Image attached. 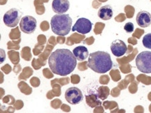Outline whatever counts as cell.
I'll return each mask as SVG.
<instances>
[{
  "label": "cell",
  "mask_w": 151,
  "mask_h": 113,
  "mask_svg": "<svg viewBox=\"0 0 151 113\" xmlns=\"http://www.w3.org/2000/svg\"><path fill=\"white\" fill-rule=\"evenodd\" d=\"M48 64L54 74L65 76L74 71L77 65V58L69 49H58L50 55Z\"/></svg>",
  "instance_id": "6da1fadb"
},
{
  "label": "cell",
  "mask_w": 151,
  "mask_h": 113,
  "mask_svg": "<svg viewBox=\"0 0 151 113\" xmlns=\"http://www.w3.org/2000/svg\"><path fill=\"white\" fill-rule=\"evenodd\" d=\"M88 66L96 73L104 74L111 70L113 67V62L109 53L98 51L88 55Z\"/></svg>",
  "instance_id": "7a4b0ae2"
},
{
  "label": "cell",
  "mask_w": 151,
  "mask_h": 113,
  "mask_svg": "<svg viewBox=\"0 0 151 113\" xmlns=\"http://www.w3.org/2000/svg\"><path fill=\"white\" fill-rule=\"evenodd\" d=\"M72 18L68 14H57L51 19L50 25L52 31L60 36L68 35L72 27Z\"/></svg>",
  "instance_id": "3957f363"
},
{
  "label": "cell",
  "mask_w": 151,
  "mask_h": 113,
  "mask_svg": "<svg viewBox=\"0 0 151 113\" xmlns=\"http://www.w3.org/2000/svg\"><path fill=\"white\" fill-rule=\"evenodd\" d=\"M136 66L141 72L151 74V51H145L136 57Z\"/></svg>",
  "instance_id": "277c9868"
},
{
  "label": "cell",
  "mask_w": 151,
  "mask_h": 113,
  "mask_svg": "<svg viewBox=\"0 0 151 113\" xmlns=\"http://www.w3.org/2000/svg\"><path fill=\"white\" fill-rule=\"evenodd\" d=\"M21 17H22V13L18 9L13 8L8 11L4 15V23L8 27H15L20 22Z\"/></svg>",
  "instance_id": "5b68a950"
},
{
  "label": "cell",
  "mask_w": 151,
  "mask_h": 113,
  "mask_svg": "<svg viewBox=\"0 0 151 113\" xmlns=\"http://www.w3.org/2000/svg\"><path fill=\"white\" fill-rule=\"evenodd\" d=\"M20 27L23 33L31 34L34 33L37 27V22L34 17L27 15L20 20Z\"/></svg>",
  "instance_id": "8992f818"
},
{
  "label": "cell",
  "mask_w": 151,
  "mask_h": 113,
  "mask_svg": "<svg viewBox=\"0 0 151 113\" xmlns=\"http://www.w3.org/2000/svg\"><path fill=\"white\" fill-rule=\"evenodd\" d=\"M65 98L69 103L72 105L78 104L83 100V95L82 91L79 88L72 87L65 91Z\"/></svg>",
  "instance_id": "52a82bcc"
},
{
  "label": "cell",
  "mask_w": 151,
  "mask_h": 113,
  "mask_svg": "<svg viewBox=\"0 0 151 113\" xmlns=\"http://www.w3.org/2000/svg\"><path fill=\"white\" fill-rule=\"evenodd\" d=\"M92 23L89 20L82 18L77 20L72 28V31L82 34H86L90 33L92 29Z\"/></svg>",
  "instance_id": "ba28073f"
},
{
  "label": "cell",
  "mask_w": 151,
  "mask_h": 113,
  "mask_svg": "<svg viewBox=\"0 0 151 113\" xmlns=\"http://www.w3.org/2000/svg\"><path fill=\"white\" fill-rule=\"evenodd\" d=\"M111 51L113 54L116 57H121L127 52V45L123 40H115L111 45Z\"/></svg>",
  "instance_id": "9c48e42d"
},
{
  "label": "cell",
  "mask_w": 151,
  "mask_h": 113,
  "mask_svg": "<svg viewBox=\"0 0 151 113\" xmlns=\"http://www.w3.org/2000/svg\"><path fill=\"white\" fill-rule=\"evenodd\" d=\"M52 7L55 13L57 14H64L68 11L70 2L68 0H53Z\"/></svg>",
  "instance_id": "30bf717a"
},
{
  "label": "cell",
  "mask_w": 151,
  "mask_h": 113,
  "mask_svg": "<svg viewBox=\"0 0 151 113\" xmlns=\"http://www.w3.org/2000/svg\"><path fill=\"white\" fill-rule=\"evenodd\" d=\"M136 20L140 27H148L151 24V14L148 11H141L137 13Z\"/></svg>",
  "instance_id": "8fae6325"
},
{
  "label": "cell",
  "mask_w": 151,
  "mask_h": 113,
  "mask_svg": "<svg viewBox=\"0 0 151 113\" xmlns=\"http://www.w3.org/2000/svg\"><path fill=\"white\" fill-rule=\"evenodd\" d=\"M114 15L113 9L110 5H105L99 9L98 13V17L103 20H109Z\"/></svg>",
  "instance_id": "7c38bea8"
},
{
  "label": "cell",
  "mask_w": 151,
  "mask_h": 113,
  "mask_svg": "<svg viewBox=\"0 0 151 113\" xmlns=\"http://www.w3.org/2000/svg\"><path fill=\"white\" fill-rule=\"evenodd\" d=\"M73 53L76 57L77 60L79 61H84L89 55L87 48L84 46H78L73 49Z\"/></svg>",
  "instance_id": "4fadbf2b"
},
{
  "label": "cell",
  "mask_w": 151,
  "mask_h": 113,
  "mask_svg": "<svg viewBox=\"0 0 151 113\" xmlns=\"http://www.w3.org/2000/svg\"><path fill=\"white\" fill-rule=\"evenodd\" d=\"M143 45L147 49H151V33L146 34L144 36L142 40Z\"/></svg>",
  "instance_id": "5bb4252c"
},
{
  "label": "cell",
  "mask_w": 151,
  "mask_h": 113,
  "mask_svg": "<svg viewBox=\"0 0 151 113\" xmlns=\"http://www.w3.org/2000/svg\"><path fill=\"white\" fill-rule=\"evenodd\" d=\"M124 29H125V31L127 32V33H132L134 29V24H133V23L132 22H127L125 24V26H124Z\"/></svg>",
  "instance_id": "9a60e30c"
}]
</instances>
